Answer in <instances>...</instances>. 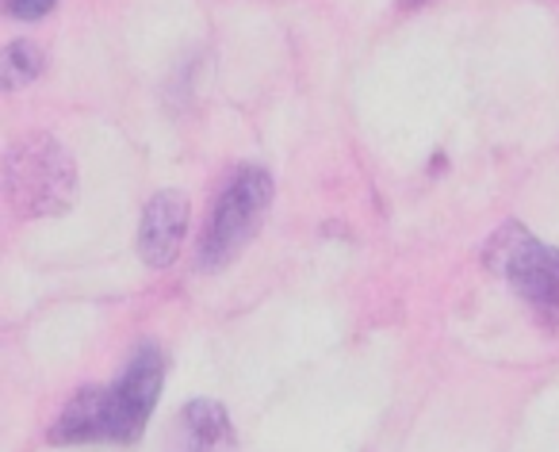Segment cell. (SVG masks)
Wrapping results in <instances>:
<instances>
[{
  "mask_svg": "<svg viewBox=\"0 0 559 452\" xmlns=\"http://www.w3.org/2000/svg\"><path fill=\"white\" fill-rule=\"evenodd\" d=\"M4 173H9L4 177L9 203L24 218L62 215L78 195V165H73L70 150L50 134L35 131L12 142Z\"/></svg>",
  "mask_w": 559,
  "mask_h": 452,
  "instance_id": "obj_1",
  "label": "cell"
},
{
  "mask_svg": "<svg viewBox=\"0 0 559 452\" xmlns=\"http://www.w3.org/2000/svg\"><path fill=\"white\" fill-rule=\"evenodd\" d=\"M272 203V177L257 165H246L230 177V185L223 188L215 211L207 218L200 242V265L203 269H223L253 242L257 226L264 223V211Z\"/></svg>",
  "mask_w": 559,
  "mask_h": 452,
  "instance_id": "obj_2",
  "label": "cell"
},
{
  "mask_svg": "<svg viewBox=\"0 0 559 452\" xmlns=\"http://www.w3.org/2000/svg\"><path fill=\"white\" fill-rule=\"evenodd\" d=\"M487 265L510 281L521 299L536 307H559V250L536 242L521 226H502L490 238Z\"/></svg>",
  "mask_w": 559,
  "mask_h": 452,
  "instance_id": "obj_3",
  "label": "cell"
},
{
  "mask_svg": "<svg viewBox=\"0 0 559 452\" xmlns=\"http://www.w3.org/2000/svg\"><path fill=\"white\" fill-rule=\"evenodd\" d=\"M162 353L154 345H142L131 357V365L123 368L116 383L108 388V411H111V441L131 444L142 437L146 418L154 411L157 395H162Z\"/></svg>",
  "mask_w": 559,
  "mask_h": 452,
  "instance_id": "obj_4",
  "label": "cell"
},
{
  "mask_svg": "<svg viewBox=\"0 0 559 452\" xmlns=\"http://www.w3.org/2000/svg\"><path fill=\"white\" fill-rule=\"evenodd\" d=\"M188 230V195L185 192H157L142 211L139 226V253L150 269H169L180 253Z\"/></svg>",
  "mask_w": 559,
  "mask_h": 452,
  "instance_id": "obj_5",
  "label": "cell"
},
{
  "mask_svg": "<svg viewBox=\"0 0 559 452\" xmlns=\"http://www.w3.org/2000/svg\"><path fill=\"white\" fill-rule=\"evenodd\" d=\"M55 444H93L111 441V411H108V388H81L58 414L50 429Z\"/></svg>",
  "mask_w": 559,
  "mask_h": 452,
  "instance_id": "obj_6",
  "label": "cell"
},
{
  "mask_svg": "<svg viewBox=\"0 0 559 452\" xmlns=\"http://www.w3.org/2000/svg\"><path fill=\"white\" fill-rule=\"evenodd\" d=\"M185 421V449L180 452H234V429L230 418L211 399H195L180 414Z\"/></svg>",
  "mask_w": 559,
  "mask_h": 452,
  "instance_id": "obj_7",
  "label": "cell"
},
{
  "mask_svg": "<svg viewBox=\"0 0 559 452\" xmlns=\"http://www.w3.org/2000/svg\"><path fill=\"white\" fill-rule=\"evenodd\" d=\"M43 73V47L32 39H16L9 43L4 58H0V78H4V88H24L32 85Z\"/></svg>",
  "mask_w": 559,
  "mask_h": 452,
  "instance_id": "obj_8",
  "label": "cell"
},
{
  "mask_svg": "<svg viewBox=\"0 0 559 452\" xmlns=\"http://www.w3.org/2000/svg\"><path fill=\"white\" fill-rule=\"evenodd\" d=\"M58 0H4V9H9V16H16V20H43L50 9H55Z\"/></svg>",
  "mask_w": 559,
  "mask_h": 452,
  "instance_id": "obj_9",
  "label": "cell"
}]
</instances>
